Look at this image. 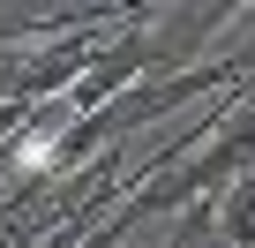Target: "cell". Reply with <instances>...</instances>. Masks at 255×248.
<instances>
[{"label":"cell","instance_id":"6da1fadb","mask_svg":"<svg viewBox=\"0 0 255 248\" xmlns=\"http://www.w3.org/2000/svg\"><path fill=\"white\" fill-rule=\"evenodd\" d=\"M210 211H218V241H225V248H255V166H248L225 196H210Z\"/></svg>","mask_w":255,"mask_h":248},{"label":"cell","instance_id":"7a4b0ae2","mask_svg":"<svg viewBox=\"0 0 255 248\" xmlns=\"http://www.w3.org/2000/svg\"><path fill=\"white\" fill-rule=\"evenodd\" d=\"M158 248H225V241H218V211H210V203L173 211V226H165V241H158Z\"/></svg>","mask_w":255,"mask_h":248}]
</instances>
